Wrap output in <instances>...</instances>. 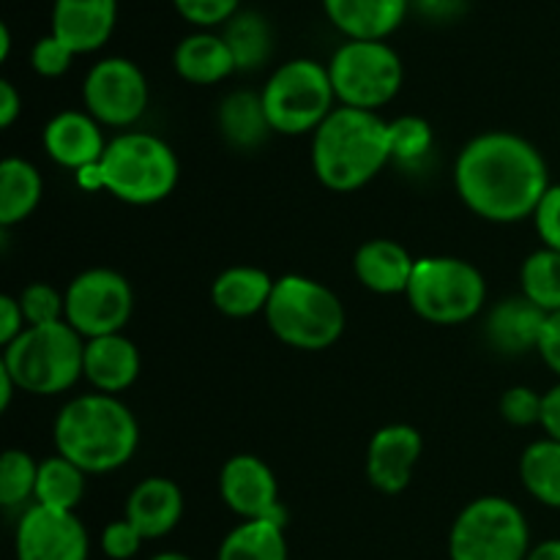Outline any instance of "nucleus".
Masks as SVG:
<instances>
[{"instance_id":"obj_1","label":"nucleus","mask_w":560,"mask_h":560,"mask_svg":"<svg viewBox=\"0 0 560 560\" xmlns=\"http://www.w3.org/2000/svg\"><path fill=\"white\" fill-rule=\"evenodd\" d=\"M454 186L476 217L514 224L534 217L552 184L545 156L534 142L514 131H485L459 151Z\"/></svg>"},{"instance_id":"obj_2","label":"nucleus","mask_w":560,"mask_h":560,"mask_svg":"<svg viewBox=\"0 0 560 560\" xmlns=\"http://www.w3.org/2000/svg\"><path fill=\"white\" fill-rule=\"evenodd\" d=\"M52 441L55 452L88 476L113 474L137 454L140 424L118 397L91 392L60 408Z\"/></svg>"},{"instance_id":"obj_3","label":"nucleus","mask_w":560,"mask_h":560,"mask_svg":"<svg viewBox=\"0 0 560 560\" xmlns=\"http://www.w3.org/2000/svg\"><path fill=\"white\" fill-rule=\"evenodd\" d=\"M392 164L388 120L377 113L337 107L312 135V170L337 195L364 189Z\"/></svg>"},{"instance_id":"obj_4","label":"nucleus","mask_w":560,"mask_h":560,"mask_svg":"<svg viewBox=\"0 0 560 560\" xmlns=\"http://www.w3.org/2000/svg\"><path fill=\"white\" fill-rule=\"evenodd\" d=\"M262 315L279 342L306 353L334 348L348 326L339 295L317 279L301 273H284L277 279Z\"/></svg>"},{"instance_id":"obj_5","label":"nucleus","mask_w":560,"mask_h":560,"mask_svg":"<svg viewBox=\"0 0 560 560\" xmlns=\"http://www.w3.org/2000/svg\"><path fill=\"white\" fill-rule=\"evenodd\" d=\"M96 167L102 191H109L126 206H156L173 195L180 178L173 148L148 131L115 135Z\"/></svg>"},{"instance_id":"obj_6","label":"nucleus","mask_w":560,"mask_h":560,"mask_svg":"<svg viewBox=\"0 0 560 560\" xmlns=\"http://www.w3.org/2000/svg\"><path fill=\"white\" fill-rule=\"evenodd\" d=\"M85 339L66 320L49 326H27L9 348L0 364L9 370L20 392L33 397H58L82 381Z\"/></svg>"},{"instance_id":"obj_7","label":"nucleus","mask_w":560,"mask_h":560,"mask_svg":"<svg viewBox=\"0 0 560 560\" xmlns=\"http://www.w3.org/2000/svg\"><path fill=\"white\" fill-rule=\"evenodd\" d=\"M262 107L273 135H315L339 107L328 66L312 58H293L279 66L262 85Z\"/></svg>"},{"instance_id":"obj_8","label":"nucleus","mask_w":560,"mask_h":560,"mask_svg":"<svg viewBox=\"0 0 560 560\" xmlns=\"http://www.w3.org/2000/svg\"><path fill=\"white\" fill-rule=\"evenodd\" d=\"M408 304L432 326H459L485 310V273L463 257H419L408 284Z\"/></svg>"},{"instance_id":"obj_9","label":"nucleus","mask_w":560,"mask_h":560,"mask_svg":"<svg viewBox=\"0 0 560 560\" xmlns=\"http://www.w3.org/2000/svg\"><path fill=\"white\" fill-rule=\"evenodd\" d=\"M530 528L523 509L501 495L470 501L448 530L452 560H525Z\"/></svg>"},{"instance_id":"obj_10","label":"nucleus","mask_w":560,"mask_h":560,"mask_svg":"<svg viewBox=\"0 0 560 560\" xmlns=\"http://www.w3.org/2000/svg\"><path fill=\"white\" fill-rule=\"evenodd\" d=\"M339 107L377 113L402 91V58L388 42H345L328 60Z\"/></svg>"},{"instance_id":"obj_11","label":"nucleus","mask_w":560,"mask_h":560,"mask_svg":"<svg viewBox=\"0 0 560 560\" xmlns=\"http://www.w3.org/2000/svg\"><path fill=\"white\" fill-rule=\"evenodd\" d=\"M135 315V290L113 268H88L66 288V323L82 339L124 334Z\"/></svg>"},{"instance_id":"obj_12","label":"nucleus","mask_w":560,"mask_h":560,"mask_svg":"<svg viewBox=\"0 0 560 560\" xmlns=\"http://www.w3.org/2000/svg\"><path fill=\"white\" fill-rule=\"evenodd\" d=\"M151 88L140 66L129 58H102L91 66L82 82V104L102 126L126 129L145 115Z\"/></svg>"},{"instance_id":"obj_13","label":"nucleus","mask_w":560,"mask_h":560,"mask_svg":"<svg viewBox=\"0 0 560 560\" xmlns=\"http://www.w3.org/2000/svg\"><path fill=\"white\" fill-rule=\"evenodd\" d=\"M16 560H88L91 539L74 512H58L33 503L16 523Z\"/></svg>"},{"instance_id":"obj_14","label":"nucleus","mask_w":560,"mask_h":560,"mask_svg":"<svg viewBox=\"0 0 560 560\" xmlns=\"http://www.w3.org/2000/svg\"><path fill=\"white\" fill-rule=\"evenodd\" d=\"M219 495L224 506L241 520H288L279 503L277 476L255 454H235L222 465Z\"/></svg>"},{"instance_id":"obj_15","label":"nucleus","mask_w":560,"mask_h":560,"mask_svg":"<svg viewBox=\"0 0 560 560\" xmlns=\"http://www.w3.org/2000/svg\"><path fill=\"white\" fill-rule=\"evenodd\" d=\"M424 441L410 424H386L366 446V479L383 495H399L413 481Z\"/></svg>"},{"instance_id":"obj_16","label":"nucleus","mask_w":560,"mask_h":560,"mask_svg":"<svg viewBox=\"0 0 560 560\" xmlns=\"http://www.w3.org/2000/svg\"><path fill=\"white\" fill-rule=\"evenodd\" d=\"M44 151L55 164L66 170L93 167L104 156L107 140L102 135V124L85 109H63L52 115L44 126Z\"/></svg>"},{"instance_id":"obj_17","label":"nucleus","mask_w":560,"mask_h":560,"mask_svg":"<svg viewBox=\"0 0 560 560\" xmlns=\"http://www.w3.org/2000/svg\"><path fill=\"white\" fill-rule=\"evenodd\" d=\"M118 22V0H55L52 36L74 55H88L109 42Z\"/></svg>"},{"instance_id":"obj_18","label":"nucleus","mask_w":560,"mask_h":560,"mask_svg":"<svg viewBox=\"0 0 560 560\" xmlns=\"http://www.w3.org/2000/svg\"><path fill=\"white\" fill-rule=\"evenodd\" d=\"M142 359L137 345L126 334H107V337L85 339V361L82 377L98 394L118 397L131 388L140 377Z\"/></svg>"},{"instance_id":"obj_19","label":"nucleus","mask_w":560,"mask_h":560,"mask_svg":"<svg viewBox=\"0 0 560 560\" xmlns=\"http://www.w3.org/2000/svg\"><path fill=\"white\" fill-rule=\"evenodd\" d=\"M124 517L142 534V539H164L184 517V492L167 476H148L126 498Z\"/></svg>"},{"instance_id":"obj_20","label":"nucleus","mask_w":560,"mask_h":560,"mask_svg":"<svg viewBox=\"0 0 560 560\" xmlns=\"http://www.w3.org/2000/svg\"><path fill=\"white\" fill-rule=\"evenodd\" d=\"M323 11L348 42H386L408 16L410 0H323Z\"/></svg>"},{"instance_id":"obj_21","label":"nucleus","mask_w":560,"mask_h":560,"mask_svg":"<svg viewBox=\"0 0 560 560\" xmlns=\"http://www.w3.org/2000/svg\"><path fill=\"white\" fill-rule=\"evenodd\" d=\"M547 312L530 304L525 295L501 301L487 315L485 334L492 348L503 355H523L539 350L541 331H545Z\"/></svg>"},{"instance_id":"obj_22","label":"nucleus","mask_w":560,"mask_h":560,"mask_svg":"<svg viewBox=\"0 0 560 560\" xmlns=\"http://www.w3.org/2000/svg\"><path fill=\"white\" fill-rule=\"evenodd\" d=\"M416 260L402 244L392 238H372L359 246L353 257V271L361 288L377 295L408 293Z\"/></svg>"},{"instance_id":"obj_23","label":"nucleus","mask_w":560,"mask_h":560,"mask_svg":"<svg viewBox=\"0 0 560 560\" xmlns=\"http://www.w3.org/2000/svg\"><path fill=\"white\" fill-rule=\"evenodd\" d=\"M173 69L189 85H217L238 71L222 33L211 31H195L180 38L173 52Z\"/></svg>"},{"instance_id":"obj_24","label":"nucleus","mask_w":560,"mask_h":560,"mask_svg":"<svg viewBox=\"0 0 560 560\" xmlns=\"http://www.w3.org/2000/svg\"><path fill=\"white\" fill-rule=\"evenodd\" d=\"M273 284H277V279H271L268 271L257 266L224 268L211 284V304L224 317H235V320L255 317L266 312Z\"/></svg>"},{"instance_id":"obj_25","label":"nucleus","mask_w":560,"mask_h":560,"mask_svg":"<svg viewBox=\"0 0 560 560\" xmlns=\"http://www.w3.org/2000/svg\"><path fill=\"white\" fill-rule=\"evenodd\" d=\"M219 131L235 151H255L273 135L260 93L233 91L219 104Z\"/></svg>"},{"instance_id":"obj_26","label":"nucleus","mask_w":560,"mask_h":560,"mask_svg":"<svg viewBox=\"0 0 560 560\" xmlns=\"http://www.w3.org/2000/svg\"><path fill=\"white\" fill-rule=\"evenodd\" d=\"M44 197V178L27 159L9 156L0 162V228L22 224Z\"/></svg>"},{"instance_id":"obj_27","label":"nucleus","mask_w":560,"mask_h":560,"mask_svg":"<svg viewBox=\"0 0 560 560\" xmlns=\"http://www.w3.org/2000/svg\"><path fill=\"white\" fill-rule=\"evenodd\" d=\"M279 520H241L219 545L217 560H288V539Z\"/></svg>"},{"instance_id":"obj_28","label":"nucleus","mask_w":560,"mask_h":560,"mask_svg":"<svg viewBox=\"0 0 560 560\" xmlns=\"http://www.w3.org/2000/svg\"><path fill=\"white\" fill-rule=\"evenodd\" d=\"M88 490V474L69 463L66 457L55 454L38 463L36 476V495L33 503L47 509H58V512H77Z\"/></svg>"},{"instance_id":"obj_29","label":"nucleus","mask_w":560,"mask_h":560,"mask_svg":"<svg viewBox=\"0 0 560 560\" xmlns=\"http://www.w3.org/2000/svg\"><path fill=\"white\" fill-rule=\"evenodd\" d=\"M520 481L541 506L560 509V443L552 438L530 443L520 457Z\"/></svg>"},{"instance_id":"obj_30","label":"nucleus","mask_w":560,"mask_h":560,"mask_svg":"<svg viewBox=\"0 0 560 560\" xmlns=\"http://www.w3.org/2000/svg\"><path fill=\"white\" fill-rule=\"evenodd\" d=\"M222 38L228 42L235 60V69L238 71H255L271 58V25H268L266 16L257 14V11H238V14L224 25Z\"/></svg>"},{"instance_id":"obj_31","label":"nucleus","mask_w":560,"mask_h":560,"mask_svg":"<svg viewBox=\"0 0 560 560\" xmlns=\"http://www.w3.org/2000/svg\"><path fill=\"white\" fill-rule=\"evenodd\" d=\"M520 288L530 304L552 315L560 312V252L536 249L520 268Z\"/></svg>"},{"instance_id":"obj_32","label":"nucleus","mask_w":560,"mask_h":560,"mask_svg":"<svg viewBox=\"0 0 560 560\" xmlns=\"http://www.w3.org/2000/svg\"><path fill=\"white\" fill-rule=\"evenodd\" d=\"M388 140H392V162L399 167H421L432 156L435 131L419 115H399L388 120Z\"/></svg>"},{"instance_id":"obj_33","label":"nucleus","mask_w":560,"mask_h":560,"mask_svg":"<svg viewBox=\"0 0 560 560\" xmlns=\"http://www.w3.org/2000/svg\"><path fill=\"white\" fill-rule=\"evenodd\" d=\"M38 463L22 448H9L0 457V503L16 509L36 495Z\"/></svg>"},{"instance_id":"obj_34","label":"nucleus","mask_w":560,"mask_h":560,"mask_svg":"<svg viewBox=\"0 0 560 560\" xmlns=\"http://www.w3.org/2000/svg\"><path fill=\"white\" fill-rule=\"evenodd\" d=\"M16 299H20L27 326H49V323L66 320V293H60L49 282L27 284Z\"/></svg>"},{"instance_id":"obj_35","label":"nucleus","mask_w":560,"mask_h":560,"mask_svg":"<svg viewBox=\"0 0 560 560\" xmlns=\"http://www.w3.org/2000/svg\"><path fill=\"white\" fill-rule=\"evenodd\" d=\"M173 3L186 22L202 27V31L228 25L241 11V0H173Z\"/></svg>"},{"instance_id":"obj_36","label":"nucleus","mask_w":560,"mask_h":560,"mask_svg":"<svg viewBox=\"0 0 560 560\" xmlns=\"http://www.w3.org/2000/svg\"><path fill=\"white\" fill-rule=\"evenodd\" d=\"M541 405L545 394L534 392L530 386H512L501 397V416L512 427L541 424Z\"/></svg>"},{"instance_id":"obj_37","label":"nucleus","mask_w":560,"mask_h":560,"mask_svg":"<svg viewBox=\"0 0 560 560\" xmlns=\"http://www.w3.org/2000/svg\"><path fill=\"white\" fill-rule=\"evenodd\" d=\"M77 55L60 42L58 36H44L33 44L31 49V66L38 77H47V80H55V77H63L66 71L71 69V60Z\"/></svg>"},{"instance_id":"obj_38","label":"nucleus","mask_w":560,"mask_h":560,"mask_svg":"<svg viewBox=\"0 0 560 560\" xmlns=\"http://www.w3.org/2000/svg\"><path fill=\"white\" fill-rule=\"evenodd\" d=\"M142 534L129 523L126 517L115 520L107 528L102 530V539H98V547L109 560H131L140 552L142 547Z\"/></svg>"},{"instance_id":"obj_39","label":"nucleus","mask_w":560,"mask_h":560,"mask_svg":"<svg viewBox=\"0 0 560 560\" xmlns=\"http://www.w3.org/2000/svg\"><path fill=\"white\" fill-rule=\"evenodd\" d=\"M534 228L545 249L560 252V184H552L545 191L534 211Z\"/></svg>"},{"instance_id":"obj_40","label":"nucleus","mask_w":560,"mask_h":560,"mask_svg":"<svg viewBox=\"0 0 560 560\" xmlns=\"http://www.w3.org/2000/svg\"><path fill=\"white\" fill-rule=\"evenodd\" d=\"M25 328L27 323L25 315H22L20 299H14V295H0V345L9 348Z\"/></svg>"},{"instance_id":"obj_41","label":"nucleus","mask_w":560,"mask_h":560,"mask_svg":"<svg viewBox=\"0 0 560 560\" xmlns=\"http://www.w3.org/2000/svg\"><path fill=\"white\" fill-rule=\"evenodd\" d=\"M536 353L541 355V361H545V364L556 372L558 381H560V312L547 315L545 331H541L539 350H536Z\"/></svg>"},{"instance_id":"obj_42","label":"nucleus","mask_w":560,"mask_h":560,"mask_svg":"<svg viewBox=\"0 0 560 560\" xmlns=\"http://www.w3.org/2000/svg\"><path fill=\"white\" fill-rule=\"evenodd\" d=\"M410 5L430 22H452L465 14L468 0H410Z\"/></svg>"},{"instance_id":"obj_43","label":"nucleus","mask_w":560,"mask_h":560,"mask_svg":"<svg viewBox=\"0 0 560 560\" xmlns=\"http://www.w3.org/2000/svg\"><path fill=\"white\" fill-rule=\"evenodd\" d=\"M539 427L547 432V438H552V441L560 443V381L545 394Z\"/></svg>"},{"instance_id":"obj_44","label":"nucleus","mask_w":560,"mask_h":560,"mask_svg":"<svg viewBox=\"0 0 560 560\" xmlns=\"http://www.w3.org/2000/svg\"><path fill=\"white\" fill-rule=\"evenodd\" d=\"M22 115V96L14 88V82L0 80V126L11 129L14 120Z\"/></svg>"},{"instance_id":"obj_45","label":"nucleus","mask_w":560,"mask_h":560,"mask_svg":"<svg viewBox=\"0 0 560 560\" xmlns=\"http://www.w3.org/2000/svg\"><path fill=\"white\" fill-rule=\"evenodd\" d=\"M14 392H20V386H16L14 377L9 375V370H5L3 364H0V410H9L11 408V399H14Z\"/></svg>"},{"instance_id":"obj_46","label":"nucleus","mask_w":560,"mask_h":560,"mask_svg":"<svg viewBox=\"0 0 560 560\" xmlns=\"http://www.w3.org/2000/svg\"><path fill=\"white\" fill-rule=\"evenodd\" d=\"M525 560H560V539H547L541 545L530 547Z\"/></svg>"},{"instance_id":"obj_47","label":"nucleus","mask_w":560,"mask_h":560,"mask_svg":"<svg viewBox=\"0 0 560 560\" xmlns=\"http://www.w3.org/2000/svg\"><path fill=\"white\" fill-rule=\"evenodd\" d=\"M9 55H11V27L5 25H0V60H9Z\"/></svg>"},{"instance_id":"obj_48","label":"nucleus","mask_w":560,"mask_h":560,"mask_svg":"<svg viewBox=\"0 0 560 560\" xmlns=\"http://www.w3.org/2000/svg\"><path fill=\"white\" fill-rule=\"evenodd\" d=\"M151 560H191V558L184 556V552H159V556H153Z\"/></svg>"}]
</instances>
